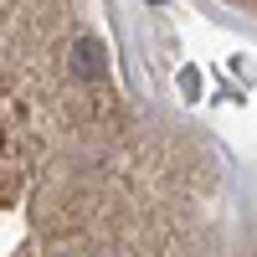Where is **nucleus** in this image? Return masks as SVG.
<instances>
[{
  "mask_svg": "<svg viewBox=\"0 0 257 257\" xmlns=\"http://www.w3.org/2000/svg\"><path fill=\"white\" fill-rule=\"evenodd\" d=\"M231 257H257V231H252V237L242 231V237H237V247H231Z\"/></svg>",
  "mask_w": 257,
  "mask_h": 257,
  "instance_id": "f03ea898",
  "label": "nucleus"
},
{
  "mask_svg": "<svg viewBox=\"0 0 257 257\" xmlns=\"http://www.w3.org/2000/svg\"><path fill=\"white\" fill-rule=\"evenodd\" d=\"M216 139L139 72L113 0H0V257H231Z\"/></svg>",
  "mask_w": 257,
  "mask_h": 257,
  "instance_id": "f257e3e1",
  "label": "nucleus"
}]
</instances>
